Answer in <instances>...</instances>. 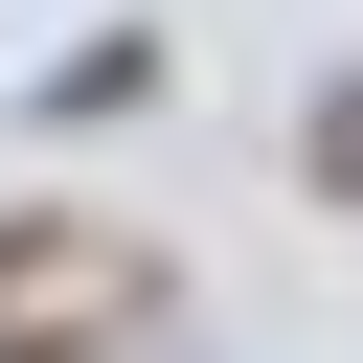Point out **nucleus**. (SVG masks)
<instances>
[{
    "label": "nucleus",
    "mask_w": 363,
    "mask_h": 363,
    "mask_svg": "<svg viewBox=\"0 0 363 363\" xmlns=\"http://www.w3.org/2000/svg\"><path fill=\"white\" fill-rule=\"evenodd\" d=\"M159 318V250L91 204H0V363H113Z\"/></svg>",
    "instance_id": "obj_1"
},
{
    "label": "nucleus",
    "mask_w": 363,
    "mask_h": 363,
    "mask_svg": "<svg viewBox=\"0 0 363 363\" xmlns=\"http://www.w3.org/2000/svg\"><path fill=\"white\" fill-rule=\"evenodd\" d=\"M136 91H159V23H113V45H68V68H45V113H136Z\"/></svg>",
    "instance_id": "obj_2"
},
{
    "label": "nucleus",
    "mask_w": 363,
    "mask_h": 363,
    "mask_svg": "<svg viewBox=\"0 0 363 363\" xmlns=\"http://www.w3.org/2000/svg\"><path fill=\"white\" fill-rule=\"evenodd\" d=\"M295 182H318V204H363V68H340V91L295 113Z\"/></svg>",
    "instance_id": "obj_3"
}]
</instances>
